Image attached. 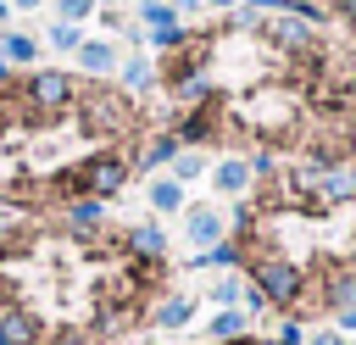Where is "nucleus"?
I'll use <instances>...</instances> for the list:
<instances>
[{"instance_id":"obj_10","label":"nucleus","mask_w":356,"mask_h":345,"mask_svg":"<svg viewBox=\"0 0 356 345\" xmlns=\"http://www.w3.org/2000/svg\"><path fill=\"white\" fill-rule=\"evenodd\" d=\"M217 189H222V195H239V189H250V167H245L239 156H234V161H222V167H217Z\"/></svg>"},{"instance_id":"obj_14","label":"nucleus","mask_w":356,"mask_h":345,"mask_svg":"<svg viewBox=\"0 0 356 345\" xmlns=\"http://www.w3.org/2000/svg\"><path fill=\"white\" fill-rule=\"evenodd\" d=\"M139 256H161V228H134V239H128Z\"/></svg>"},{"instance_id":"obj_6","label":"nucleus","mask_w":356,"mask_h":345,"mask_svg":"<svg viewBox=\"0 0 356 345\" xmlns=\"http://www.w3.org/2000/svg\"><path fill=\"white\" fill-rule=\"evenodd\" d=\"M33 339H39L33 317L17 312V306H0V345H33Z\"/></svg>"},{"instance_id":"obj_5","label":"nucleus","mask_w":356,"mask_h":345,"mask_svg":"<svg viewBox=\"0 0 356 345\" xmlns=\"http://www.w3.org/2000/svg\"><path fill=\"white\" fill-rule=\"evenodd\" d=\"M28 100H33L39 111H61V106L72 100V83H67L61 72H33V78H28Z\"/></svg>"},{"instance_id":"obj_3","label":"nucleus","mask_w":356,"mask_h":345,"mask_svg":"<svg viewBox=\"0 0 356 345\" xmlns=\"http://www.w3.org/2000/svg\"><path fill=\"white\" fill-rule=\"evenodd\" d=\"M83 122H89L95 134H122V128H128V100L111 95V89H95V95L83 100Z\"/></svg>"},{"instance_id":"obj_20","label":"nucleus","mask_w":356,"mask_h":345,"mask_svg":"<svg viewBox=\"0 0 356 345\" xmlns=\"http://www.w3.org/2000/svg\"><path fill=\"white\" fill-rule=\"evenodd\" d=\"M6 50H11V56H17V61H22V56H28V50H33V39H22V33H11V39H6Z\"/></svg>"},{"instance_id":"obj_17","label":"nucleus","mask_w":356,"mask_h":345,"mask_svg":"<svg viewBox=\"0 0 356 345\" xmlns=\"http://www.w3.org/2000/svg\"><path fill=\"white\" fill-rule=\"evenodd\" d=\"M239 328H245V317H239V312H222V317L211 323V334H217V339H228V334H239Z\"/></svg>"},{"instance_id":"obj_26","label":"nucleus","mask_w":356,"mask_h":345,"mask_svg":"<svg viewBox=\"0 0 356 345\" xmlns=\"http://www.w3.org/2000/svg\"><path fill=\"white\" fill-rule=\"evenodd\" d=\"M261 345H278V339H261Z\"/></svg>"},{"instance_id":"obj_27","label":"nucleus","mask_w":356,"mask_h":345,"mask_svg":"<svg viewBox=\"0 0 356 345\" xmlns=\"http://www.w3.org/2000/svg\"><path fill=\"white\" fill-rule=\"evenodd\" d=\"M350 178H356V167H350Z\"/></svg>"},{"instance_id":"obj_11","label":"nucleus","mask_w":356,"mask_h":345,"mask_svg":"<svg viewBox=\"0 0 356 345\" xmlns=\"http://www.w3.org/2000/svg\"><path fill=\"white\" fill-rule=\"evenodd\" d=\"M189 306H195V300H184V295H172V300H161V312H156V323H161V328H184V323H189Z\"/></svg>"},{"instance_id":"obj_1","label":"nucleus","mask_w":356,"mask_h":345,"mask_svg":"<svg viewBox=\"0 0 356 345\" xmlns=\"http://www.w3.org/2000/svg\"><path fill=\"white\" fill-rule=\"evenodd\" d=\"M250 278H256V295L273 300V306H289V300H300V289H306L300 267H295L289 256H278V250H261V256L250 262Z\"/></svg>"},{"instance_id":"obj_4","label":"nucleus","mask_w":356,"mask_h":345,"mask_svg":"<svg viewBox=\"0 0 356 345\" xmlns=\"http://www.w3.org/2000/svg\"><path fill=\"white\" fill-rule=\"evenodd\" d=\"M317 300L334 306V312H350V306H356V267H350V262H323Z\"/></svg>"},{"instance_id":"obj_25","label":"nucleus","mask_w":356,"mask_h":345,"mask_svg":"<svg viewBox=\"0 0 356 345\" xmlns=\"http://www.w3.org/2000/svg\"><path fill=\"white\" fill-rule=\"evenodd\" d=\"M178 6H195V0H178Z\"/></svg>"},{"instance_id":"obj_22","label":"nucleus","mask_w":356,"mask_h":345,"mask_svg":"<svg viewBox=\"0 0 356 345\" xmlns=\"http://www.w3.org/2000/svg\"><path fill=\"white\" fill-rule=\"evenodd\" d=\"M339 334H356V306H350V312H339Z\"/></svg>"},{"instance_id":"obj_18","label":"nucleus","mask_w":356,"mask_h":345,"mask_svg":"<svg viewBox=\"0 0 356 345\" xmlns=\"http://www.w3.org/2000/svg\"><path fill=\"white\" fill-rule=\"evenodd\" d=\"M122 78L139 89V83H150V67H145V61H128V72H122Z\"/></svg>"},{"instance_id":"obj_21","label":"nucleus","mask_w":356,"mask_h":345,"mask_svg":"<svg viewBox=\"0 0 356 345\" xmlns=\"http://www.w3.org/2000/svg\"><path fill=\"white\" fill-rule=\"evenodd\" d=\"M200 172V156H178V178H195Z\"/></svg>"},{"instance_id":"obj_19","label":"nucleus","mask_w":356,"mask_h":345,"mask_svg":"<svg viewBox=\"0 0 356 345\" xmlns=\"http://www.w3.org/2000/svg\"><path fill=\"white\" fill-rule=\"evenodd\" d=\"M312 345H350V339H345L339 328H317V334H312Z\"/></svg>"},{"instance_id":"obj_8","label":"nucleus","mask_w":356,"mask_h":345,"mask_svg":"<svg viewBox=\"0 0 356 345\" xmlns=\"http://www.w3.org/2000/svg\"><path fill=\"white\" fill-rule=\"evenodd\" d=\"M189 239H195V245H217V239H222V217L206 211V206L189 211Z\"/></svg>"},{"instance_id":"obj_15","label":"nucleus","mask_w":356,"mask_h":345,"mask_svg":"<svg viewBox=\"0 0 356 345\" xmlns=\"http://www.w3.org/2000/svg\"><path fill=\"white\" fill-rule=\"evenodd\" d=\"M228 262H239V245H234V239H222V245H211V250L200 256V267H228Z\"/></svg>"},{"instance_id":"obj_9","label":"nucleus","mask_w":356,"mask_h":345,"mask_svg":"<svg viewBox=\"0 0 356 345\" xmlns=\"http://www.w3.org/2000/svg\"><path fill=\"white\" fill-rule=\"evenodd\" d=\"M178 134H184L189 145H200V139H211V134H217V106H206V111H189Z\"/></svg>"},{"instance_id":"obj_13","label":"nucleus","mask_w":356,"mask_h":345,"mask_svg":"<svg viewBox=\"0 0 356 345\" xmlns=\"http://www.w3.org/2000/svg\"><path fill=\"white\" fill-rule=\"evenodd\" d=\"M67 217H72V228H95L100 223V200H72Z\"/></svg>"},{"instance_id":"obj_16","label":"nucleus","mask_w":356,"mask_h":345,"mask_svg":"<svg viewBox=\"0 0 356 345\" xmlns=\"http://www.w3.org/2000/svg\"><path fill=\"white\" fill-rule=\"evenodd\" d=\"M83 67L89 72H106L111 67V45H83Z\"/></svg>"},{"instance_id":"obj_23","label":"nucleus","mask_w":356,"mask_h":345,"mask_svg":"<svg viewBox=\"0 0 356 345\" xmlns=\"http://www.w3.org/2000/svg\"><path fill=\"white\" fill-rule=\"evenodd\" d=\"M211 6H234V0H211Z\"/></svg>"},{"instance_id":"obj_2","label":"nucleus","mask_w":356,"mask_h":345,"mask_svg":"<svg viewBox=\"0 0 356 345\" xmlns=\"http://www.w3.org/2000/svg\"><path fill=\"white\" fill-rule=\"evenodd\" d=\"M122 178H128V161H122V156H100V161L72 167V178L61 184V195H89V200H100V195H117Z\"/></svg>"},{"instance_id":"obj_24","label":"nucleus","mask_w":356,"mask_h":345,"mask_svg":"<svg viewBox=\"0 0 356 345\" xmlns=\"http://www.w3.org/2000/svg\"><path fill=\"white\" fill-rule=\"evenodd\" d=\"M284 6H306V0H284Z\"/></svg>"},{"instance_id":"obj_12","label":"nucleus","mask_w":356,"mask_h":345,"mask_svg":"<svg viewBox=\"0 0 356 345\" xmlns=\"http://www.w3.org/2000/svg\"><path fill=\"white\" fill-rule=\"evenodd\" d=\"M150 200H156V211H172V206L184 200V189H178V178H161V184L150 189Z\"/></svg>"},{"instance_id":"obj_7","label":"nucleus","mask_w":356,"mask_h":345,"mask_svg":"<svg viewBox=\"0 0 356 345\" xmlns=\"http://www.w3.org/2000/svg\"><path fill=\"white\" fill-rule=\"evenodd\" d=\"M273 39H278V45H284V50H306V45H312V22H306V17H300V11H295V17H289V11H284V17H278V22H273Z\"/></svg>"}]
</instances>
